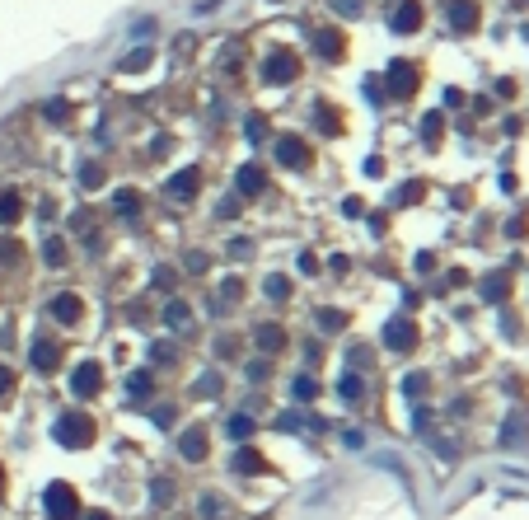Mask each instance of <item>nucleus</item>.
Masks as SVG:
<instances>
[{"label": "nucleus", "mask_w": 529, "mask_h": 520, "mask_svg": "<svg viewBox=\"0 0 529 520\" xmlns=\"http://www.w3.org/2000/svg\"><path fill=\"white\" fill-rule=\"evenodd\" d=\"M94 417L89 412H61L57 417V441L66 445V450H85V445H94Z\"/></svg>", "instance_id": "obj_1"}, {"label": "nucleus", "mask_w": 529, "mask_h": 520, "mask_svg": "<svg viewBox=\"0 0 529 520\" xmlns=\"http://www.w3.org/2000/svg\"><path fill=\"white\" fill-rule=\"evenodd\" d=\"M43 506H47L52 520H80V492L71 488V483H47Z\"/></svg>", "instance_id": "obj_2"}, {"label": "nucleus", "mask_w": 529, "mask_h": 520, "mask_svg": "<svg viewBox=\"0 0 529 520\" xmlns=\"http://www.w3.org/2000/svg\"><path fill=\"white\" fill-rule=\"evenodd\" d=\"M417 85H421V71L412 62H393L389 71H384V89H389L393 99H412Z\"/></svg>", "instance_id": "obj_3"}, {"label": "nucleus", "mask_w": 529, "mask_h": 520, "mask_svg": "<svg viewBox=\"0 0 529 520\" xmlns=\"http://www.w3.org/2000/svg\"><path fill=\"white\" fill-rule=\"evenodd\" d=\"M296 75H300V57L296 52H267V62H263V80L267 85H291Z\"/></svg>", "instance_id": "obj_4"}, {"label": "nucleus", "mask_w": 529, "mask_h": 520, "mask_svg": "<svg viewBox=\"0 0 529 520\" xmlns=\"http://www.w3.org/2000/svg\"><path fill=\"white\" fill-rule=\"evenodd\" d=\"M384 347L389 352H417V319H407V315L389 319L384 324Z\"/></svg>", "instance_id": "obj_5"}, {"label": "nucleus", "mask_w": 529, "mask_h": 520, "mask_svg": "<svg viewBox=\"0 0 529 520\" xmlns=\"http://www.w3.org/2000/svg\"><path fill=\"white\" fill-rule=\"evenodd\" d=\"M71 389H75L80 398L103 394V366H99V361H80L75 370H71Z\"/></svg>", "instance_id": "obj_6"}, {"label": "nucleus", "mask_w": 529, "mask_h": 520, "mask_svg": "<svg viewBox=\"0 0 529 520\" xmlns=\"http://www.w3.org/2000/svg\"><path fill=\"white\" fill-rule=\"evenodd\" d=\"M47 315L57 319V324H66V328H71V324H80V319H85V300H80L75 291H61V296L47 300Z\"/></svg>", "instance_id": "obj_7"}, {"label": "nucleus", "mask_w": 529, "mask_h": 520, "mask_svg": "<svg viewBox=\"0 0 529 520\" xmlns=\"http://www.w3.org/2000/svg\"><path fill=\"white\" fill-rule=\"evenodd\" d=\"M310 145H305V136H281L277 141V164H286V169H305L310 164Z\"/></svg>", "instance_id": "obj_8"}, {"label": "nucleus", "mask_w": 529, "mask_h": 520, "mask_svg": "<svg viewBox=\"0 0 529 520\" xmlns=\"http://www.w3.org/2000/svg\"><path fill=\"white\" fill-rule=\"evenodd\" d=\"M197 188H202V173L192 169V164H187V169H178L169 183H164V192H169L173 202H192V197H197Z\"/></svg>", "instance_id": "obj_9"}, {"label": "nucleus", "mask_w": 529, "mask_h": 520, "mask_svg": "<svg viewBox=\"0 0 529 520\" xmlns=\"http://www.w3.org/2000/svg\"><path fill=\"white\" fill-rule=\"evenodd\" d=\"M29 361H33V370H38V375H52V370L61 366V347L47 342V338H38V342H33V352H29Z\"/></svg>", "instance_id": "obj_10"}, {"label": "nucleus", "mask_w": 529, "mask_h": 520, "mask_svg": "<svg viewBox=\"0 0 529 520\" xmlns=\"http://www.w3.org/2000/svg\"><path fill=\"white\" fill-rule=\"evenodd\" d=\"M445 15H450V29L454 33H473V29H478V5H473V0H450Z\"/></svg>", "instance_id": "obj_11"}, {"label": "nucleus", "mask_w": 529, "mask_h": 520, "mask_svg": "<svg viewBox=\"0 0 529 520\" xmlns=\"http://www.w3.org/2000/svg\"><path fill=\"white\" fill-rule=\"evenodd\" d=\"M234 188L244 192V197H263V192H267V169H263V164H244L239 178H234Z\"/></svg>", "instance_id": "obj_12"}, {"label": "nucleus", "mask_w": 529, "mask_h": 520, "mask_svg": "<svg viewBox=\"0 0 529 520\" xmlns=\"http://www.w3.org/2000/svg\"><path fill=\"white\" fill-rule=\"evenodd\" d=\"M426 10H421V0H403L398 10H393V33H417Z\"/></svg>", "instance_id": "obj_13"}, {"label": "nucleus", "mask_w": 529, "mask_h": 520, "mask_svg": "<svg viewBox=\"0 0 529 520\" xmlns=\"http://www.w3.org/2000/svg\"><path fill=\"white\" fill-rule=\"evenodd\" d=\"M314 52H319L324 62H338V57L347 52V38L338 29H319V33H314Z\"/></svg>", "instance_id": "obj_14"}, {"label": "nucleus", "mask_w": 529, "mask_h": 520, "mask_svg": "<svg viewBox=\"0 0 529 520\" xmlns=\"http://www.w3.org/2000/svg\"><path fill=\"white\" fill-rule=\"evenodd\" d=\"M178 455L192 459V464H197V459H206V431H202V426H187L183 436H178Z\"/></svg>", "instance_id": "obj_15"}, {"label": "nucleus", "mask_w": 529, "mask_h": 520, "mask_svg": "<svg viewBox=\"0 0 529 520\" xmlns=\"http://www.w3.org/2000/svg\"><path fill=\"white\" fill-rule=\"evenodd\" d=\"M253 342H258V352H267V356H272V352H281V347H286V328H281V324H258Z\"/></svg>", "instance_id": "obj_16"}, {"label": "nucleus", "mask_w": 529, "mask_h": 520, "mask_svg": "<svg viewBox=\"0 0 529 520\" xmlns=\"http://www.w3.org/2000/svg\"><path fill=\"white\" fill-rule=\"evenodd\" d=\"M164 324H169L173 333H192V310H187L183 300H169V305H164Z\"/></svg>", "instance_id": "obj_17"}, {"label": "nucleus", "mask_w": 529, "mask_h": 520, "mask_svg": "<svg viewBox=\"0 0 529 520\" xmlns=\"http://www.w3.org/2000/svg\"><path fill=\"white\" fill-rule=\"evenodd\" d=\"M314 122H319L324 136H338V131H342V113L333 108V103H319V108H314Z\"/></svg>", "instance_id": "obj_18"}, {"label": "nucleus", "mask_w": 529, "mask_h": 520, "mask_svg": "<svg viewBox=\"0 0 529 520\" xmlns=\"http://www.w3.org/2000/svg\"><path fill=\"white\" fill-rule=\"evenodd\" d=\"M253 431H258V426H253V417H249V412H234L230 422H225V436H230V441H249Z\"/></svg>", "instance_id": "obj_19"}, {"label": "nucleus", "mask_w": 529, "mask_h": 520, "mask_svg": "<svg viewBox=\"0 0 529 520\" xmlns=\"http://www.w3.org/2000/svg\"><path fill=\"white\" fill-rule=\"evenodd\" d=\"M113 211H117V216H136V211H140V192H136V188H117V197H113Z\"/></svg>", "instance_id": "obj_20"}, {"label": "nucleus", "mask_w": 529, "mask_h": 520, "mask_svg": "<svg viewBox=\"0 0 529 520\" xmlns=\"http://www.w3.org/2000/svg\"><path fill=\"white\" fill-rule=\"evenodd\" d=\"M103 183H108V169H103V164H80V188L85 192L103 188Z\"/></svg>", "instance_id": "obj_21"}, {"label": "nucleus", "mask_w": 529, "mask_h": 520, "mask_svg": "<svg viewBox=\"0 0 529 520\" xmlns=\"http://www.w3.org/2000/svg\"><path fill=\"white\" fill-rule=\"evenodd\" d=\"M126 394L131 398H150L155 394V375H150V370H136V375L126 380Z\"/></svg>", "instance_id": "obj_22"}, {"label": "nucleus", "mask_w": 529, "mask_h": 520, "mask_svg": "<svg viewBox=\"0 0 529 520\" xmlns=\"http://www.w3.org/2000/svg\"><path fill=\"white\" fill-rule=\"evenodd\" d=\"M234 469H239V473H263V469H267V459L258 455V450H249V445H244V450L234 455Z\"/></svg>", "instance_id": "obj_23"}, {"label": "nucleus", "mask_w": 529, "mask_h": 520, "mask_svg": "<svg viewBox=\"0 0 529 520\" xmlns=\"http://www.w3.org/2000/svg\"><path fill=\"white\" fill-rule=\"evenodd\" d=\"M483 296L487 300H506L511 296V277H506V272H492V277L483 282Z\"/></svg>", "instance_id": "obj_24"}, {"label": "nucleus", "mask_w": 529, "mask_h": 520, "mask_svg": "<svg viewBox=\"0 0 529 520\" xmlns=\"http://www.w3.org/2000/svg\"><path fill=\"white\" fill-rule=\"evenodd\" d=\"M43 258H47V268H66V258H71L66 239H47V244H43Z\"/></svg>", "instance_id": "obj_25"}, {"label": "nucleus", "mask_w": 529, "mask_h": 520, "mask_svg": "<svg viewBox=\"0 0 529 520\" xmlns=\"http://www.w3.org/2000/svg\"><path fill=\"white\" fill-rule=\"evenodd\" d=\"M150 62H155V52H150V48H136L131 57H122V62H117V71H126V75H131V71H145Z\"/></svg>", "instance_id": "obj_26"}, {"label": "nucleus", "mask_w": 529, "mask_h": 520, "mask_svg": "<svg viewBox=\"0 0 529 520\" xmlns=\"http://www.w3.org/2000/svg\"><path fill=\"white\" fill-rule=\"evenodd\" d=\"M19 216H24V206H19V192H0V221L15 225Z\"/></svg>", "instance_id": "obj_27"}, {"label": "nucleus", "mask_w": 529, "mask_h": 520, "mask_svg": "<svg viewBox=\"0 0 529 520\" xmlns=\"http://www.w3.org/2000/svg\"><path fill=\"white\" fill-rule=\"evenodd\" d=\"M291 394H296L300 403H314V398H319V380H314V375H296V384H291Z\"/></svg>", "instance_id": "obj_28"}, {"label": "nucleus", "mask_w": 529, "mask_h": 520, "mask_svg": "<svg viewBox=\"0 0 529 520\" xmlns=\"http://www.w3.org/2000/svg\"><path fill=\"white\" fill-rule=\"evenodd\" d=\"M263 291H267V300H291V277H267L263 282Z\"/></svg>", "instance_id": "obj_29"}, {"label": "nucleus", "mask_w": 529, "mask_h": 520, "mask_svg": "<svg viewBox=\"0 0 529 520\" xmlns=\"http://www.w3.org/2000/svg\"><path fill=\"white\" fill-rule=\"evenodd\" d=\"M421 197H426V188H421L417 178H412V183H403V188L393 192V202H398V206H412V202H421Z\"/></svg>", "instance_id": "obj_30"}, {"label": "nucleus", "mask_w": 529, "mask_h": 520, "mask_svg": "<svg viewBox=\"0 0 529 520\" xmlns=\"http://www.w3.org/2000/svg\"><path fill=\"white\" fill-rule=\"evenodd\" d=\"M319 328H324V333H342L347 328V315H342V310H319Z\"/></svg>", "instance_id": "obj_31"}, {"label": "nucleus", "mask_w": 529, "mask_h": 520, "mask_svg": "<svg viewBox=\"0 0 529 520\" xmlns=\"http://www.w3.org/2000/svg\"><path fill=\"white\" fill-rule=\"evenodd\" d=\"M202 520H230V506L220 497H202Z\"/></svg>", "instance_id": "obj_32"}, {"label": "nucleus", "mask_w": 529, "mask_h": 520, "mask_svg": "<svg viewBox=\"0 0 529 520\" xmlns=\"http://www.w3.org/2000/svg\"><path fill=\"white\" fill-rule=\"evenodd\" d=\"M421 141L440 145V113H426V117H421Z\"/></svg>", "instance_id": "obj_33"}, {"label": "nucleus", "mask_w": 529, "mask_h": 520, "mask_svg": "<svg viewBox=\"0 0 529 520\" xmlns=\"http://www.w3.org/2000/svg\"><path fill=\"white\" fill-rule=\"evenodd\" d=\"M338 394H342L347 403H361V375H342L338 380Z\"/></svg>", "instance_id": "obj_34"}, {"label": "nucleus", "mask_w": 529, "mask_h": 520, "mask_svg": "<svg viewBox=\"0 0 529 520\" xmlns=\"http://www.w3.org/2000/svg\"><path fill=\"white\" fill-rule=\"evenodd\" d=\"M43 117H52V122H71V103H66V99H52V103H43Z\"/></svg>", "instance_id": "obj_35"}, {"label": "nucleus", "mask_w": 529, "mask_h": 520, "mask_svg": "<svg viewBox=\"0 0 529 520\" xmlns=\"http://www.w3.org/2000/svg\"><path fill=\"white\" fill-rule=\"evenodd\" d=\"M150 361L173 366V361H178V347H173V342H155V347H150Z\"/></svg>", "instance_id": "obj_36"}, {"label": "nucleus", "mask_w": 529, "mask_h": 520, "mask_svg": "<svg viewBox=\"0 0 529 520\" xmlns=\"http://www.w3.org/2000/svg\"><path fill=\"white\" fill-rule=\"evenodd\" d=\"M150 497H155L159 506H169V497H173V478H155V488H150Z\"/></svg>", "instance_id": "obj_37"}, {"label": "nucleus", "mask_w": 529, "mask_h": 520, "mask_svg": "<svg viewBox=\"0 0 529 520\" xmlns=\"http://www.w3.org/2000/svg\"><path fill=\"white\" fill-rule=\"evenodd\" d=\"M15 384H19V375L10 370V366H0V398H10V394H15Z\"/></svg>", "instance_id": "obj_38"}, {"label": "nucleus", "mask_w": 529, "mask_h": 520, "mask_svg": "<svg viewBox=\"0 0 529 520\" xmlns=\"http://www.w3.org/2000/svg\"><path fill=\"white\" fill-rule=\"evenodd\" d=\"M197 394H202V398H216L220 394V375H202V380H197Z\"/></svg>", "instance_id": "obj_39"}, {"label": "nucleus", "mask_w": 529, "mask_h": 520, "mask_svg": "<svg viewBox=\"0 0 529 520\" xmlns=\"http://www.w3.org/2000/svg\"><path fill=\"white\" fill-rule=\"evenodd\" d=\"M155 286L159 291H173V286H178V272L173 268H155Z\"/></svg>", "instance_id": "obj_40"}, {"label": "nucleus", "mask_w": 529, "mask_h": 520, "mask_svg": "<svg viewBox=\"0 0 529 520\" xmlns=\"http://www.w3.org/2000/svg\"><path fill=\"white\" fill-rule=\"evenodd\" d=\"M220 296H225V300L234 305V300L244 296V282H239V277H225V286H220Z\"/></svg>", "instance_id": "obj_41"}, {"label": "nucleus", "mask_w": 529, "mask_h": 520, "mask_svg": "<svg viewBox=\"0 0 529 520\" xmlns=\"http://www.w3.org/2000/svg\"><path fill=\"white\" fill-rule=\"evenodd\" d=\"M230 258L249 263V258H253V244H249V239H234V244H230Z\"/></svg>", "instance_id": "obj_42"}, {"label": "nucleus", "mask_w": 529, "mask_h": 520, "mask_svg": "<svg viewBox=\"0 0 529 520\" xmlns=\"http://www.w3.org/2000/svg\"><path fill=\"white\" fill-rule=\"evenodd\" d=\"M0 263L15 268V263H19V244H5V239H0Z\"/></svg>", "instance_id": "obj_43"}, {"label": "nucleus", "mask_w": 529, "mask_h": 520, "mask_svg": "<svg viewBox=\"0 0 529 520\" xmlns=\"http://www.w3.org/2000/svg\"><path fill=\"white\" fill-rule=\"evenodd\" d=\"M267 370H272L267 361H249V380H253V384H263V380H267Z\"/></svg>", "instance_id": "obj_44"}, {"label": "nucleus", "mask_w": 529, "mask_h": 520, "mask_svg": "<svg viewBox=\"0 0 529 520\" xmlns=\"http://www.w3.org/2000/svg\"><path fill=\"white\" fill-rule=\"evenodd\" d=\"M234 352H239L234 338H216V356H234Z\"/></svg>", "instance_id": "obj_45"}, {"label": "nucleus", "mask_w": 529, "mask_h": 520, "mask_svg": "<svg viewBox=\"0 0 529 520\" xmlns=\"http://www.w3.org/2000/svg\"><path fill=\"white\" fill-rule=\"evenodd\" d=\"M338 15H361V0H333Z\"/></svg>", "instance_id": "obj_46"}, {"label": "nucleus", "mask_w": 529, "mask_h": 520, "mask_svg": "<svg viewBox=\"0 0 529 520\" xmlns=\"http://www.w3.org/2000/svg\"><path fill=\"white\" fill-rule=\"evenodd\" d=\"M206 263H211L206 253H187V272H206Z\"/></svg>", "instance_id": "obj_47"}, {"label": "nucleus", "mask_w": 529, "mask_h": 520, "mask_svg": "<svg viewBox=\"0 0 529 520\" xmlns=\"http://www.w3.org/2000/svg\"><path fill=\"white\" fill-rule=\"evenodd\" d=\"M300 272L314 277V272H319V258H314V253H300Z\"/></svg>", "instance_id": "obj_48"}, {"label": "nucleus", "mask_w": 529, "mask_h": 520, "mask_svg": "<svg viewBox=\"0 0 529 520\" xmlns=\"http://www.w3.org/2000/svg\"><path fill=\"white\" fill-rule=\"evenodd\" d=\"M263 117H258V113H253V117H249V136H253V141H263Z\"/></svg>", "instance_id": "obj_49"}, {"label": "nucleus", "mask_w": 529, "mask_h": 520, "mask_svg": "<svg viewBox=\"0 0 529 520\" xmlns=\"http://www.w3.org/2000/svg\"><path fill=\"white\" fill-rule=\"evenodd\" d=\"M71 225H75V230H94V216H89V211H75V221H71Z\"/></svg>", "instance_id": "obj_50"}, {"label": "nucleus", "mask_w": 529, "mask_h": 520, "mask_svg": "<svg viewBox=\"0 0 529 520\" xmlns=\"http://www.w3.org/2000/svg\"><path fill=\"white\" fill-rule=\"evenodd\" d=\"M436 268V253H417V272H431Z\"/></svg>", "instance_id": "obj_51"}, {"label": "nucleus", "mask_w": 529, "mask_h": 520, "mask_svg": "<svg viewBox=\"0 0 529 520\" xmlns=\"http://www.w3.org/2000/svg\"><path fill=\"white\" fill-rule=\"evenodd\" d=\"M464 103V89H445V108H459Z\"/></svg>", "instance_id": "obj_52"}, {"label": "nucleus", "mask_w": 529, "mask_h": 520, "mask_svg": "<svg viewBox=\"0 0 529 520\" xmlns=\"http://www.w3.org/2000/svg\"><path fill=\"white\" fill-rule=\"evenodd\" d=\"M426 389V375H407V394H421Z\"/></svg>", "instance_id": "obj_53"}, {"label": "nucleus", "mask_w": 529, "mask_h": 520, "mask_svg": "<svg viewBox=\"0 0 529 520\" xmlns=\"http://www.w3.org/2000/svg\"><path fill=\"white\" fill-rule=\"evenodd\" d=\"M85 520H113V516H108V511H89Z\"/></svg>", "instance_id": "obj_54"}, {"label": "nucleus", "mask_w": 529, "mask_h": 520, "mask_svg": "<svg viewBox=\"0 0 529 520\" xmlns=\"http://www.w3.org/2000/svg\"><path fill=\"white\" fill-rule=\"evenodd\" d=\"M0 497H5V469H0Z\"/></svg>", "instance_id": "obj_55"}]
</instances>
